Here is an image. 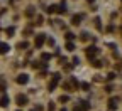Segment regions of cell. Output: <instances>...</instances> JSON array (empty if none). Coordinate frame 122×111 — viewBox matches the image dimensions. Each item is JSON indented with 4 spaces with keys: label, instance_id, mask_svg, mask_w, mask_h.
Instances as JSON below:
<instances>
[{
    "label": "cell",
    "instance_id": "1",
    "mask_svg": "<svg viewBox=\"0 0 122 111\" xmlns=\"http://www.w3.org/2000/svg\"><path fill=\"white\" fill-rule=\"evenodd\" d=\"M97 54H98V49H97L95 45H92V47H88V49H86V57H88V59L95 57Z\"/></svg>",
    "mask_w": 122,
    "mask_h": 111
},
{
    "label": "cell",
    "instance_id": "2",
    "mask_svg": "<svg viewBox=\"0 0 122 111\" xmlns=\"http://www.w3.org/2000/svg\"><path fill=\"white\" fill-rule=\"evenodd\" d=\"M58 83H59V74H53V79L49 83V91H54V88H56Z\"/></svg>",
    "mask_w": 122,
    "mask_h": 111
},
{
    "label": "cell",
    "instance_id": "3",
    "mask_svg": "<svg viewBox=\"0 0 122 111\" xmlns=\"http://www.w3.org/2000/svg\"><path fill=\"white\" fill-rule=\"evenodd\" d=\"M88 108H90V104H88L86 101H80V104L75 106V111H86Z\"/></svg>",
    "mask_w": 122,
    "mask_h": 111
},
{
    "label": "cell",
    "instance_id": "4",
    "mask_svg": "<svg viewBox=\"0 0 122 111\" xmlns=\"http://www.w3.org/2000/svg\"><path fill=\"white\" fill-rule=\"evenodd\" d=\"M44 40H46L44 34H37V36H36V47H41V45L44 44Z\"/></svg>",
    "mask_w": 122,
    "mask_h": 111
},
{
    "label": "cell",
    "instance_id": "5",
    "mask_svg": "<svg viewBox=\"0 0 122 111\" xmlns=\"http://www.w3.org/2000/svg\"><path fill=\"white\" fill-rule=\"evenodd\" d=\"M27 103V96H22V94H19V96H17V104L19 106H24Z\"/></svg>",
    "mask_w": 122,
    "mask_h": 111
},
{
    "label": "cell",
    "instance_id": "6",
    "mask_svg": "<svg viewBox=\"0 0 122 111\" xmlns=\"http://www.w3.org/2000/svg\"><path fill=\"white\" fill-rule=\"evenodd\" d=\"M27 81H29V77H27V74H20V76L17 77V83H19V84H25Z\"/></svg>",
    "mask_w": 122,
    "mask_h": 111
},
{
    "label": "cell",
    "instance_id": "7",
    "mask_svg": "<svg viewBox=\"0 0 122 111\" xmlns=\"http://www.w3.org/2000/svg\"><path fill=\"white\" fill-rule=\"evenodd\" d=\"M80 20H81V15H73L71 24H73V25H78V24H80Z\"/></svg>",
    "mask_w": 122,
    "mask_h": 111
},
{
    "label": "cell",
    "instance_id": "8",
    "mask_svg": "<svg viewBox=\"0 0 122 111\" xmlns=\"http://www.w3.org/2000/svg\"><path fill=\"white\" fill-rule=\"evenodd\" d=\"M7 51H9V45L4 44V42H0V54H5Z\"/></svg>",
    "mask_w": 122,
    "mask_h": 111
},
{
    "label": "cell",
    "instance_id": "9",
    "mask_svg": "<svg viewBox=\"0 0 122 111\" xmlns=\"http://www.w3.org/2000/svg\"><path fill=\"white\" fill-rule=\"evenodd\" d=\"M117 103H119V99H115V98H114V99H110L109 108H110V109H115V108H117Z\"/></svg>",
    "mask_w": 122,
    "mask_h": 111
},
{
    "label": "cell",
    "instance_id": "10",
    "mask_svg": "<svg viewBox=\"0 0 122 111\" xmlns=\"http://www.w3.org/2000/svg\"><path fill=\"white\" fill-rule=\"evenodd\" d=\"M9 104V96H2L0 98V106H7Z\"/></svg>",
    "mask_w": 122,
    "mask_h": 111
},
{
    "label": "cell",
    "instance_id": "11",
    "mask_svg": "<svg viewBox=\"0 0 122 111\" xmlns=\"http://www.w3.org/2000/svg\"><path fill=\"white\" fill-rule=\"evenodd\" d=\"M56 12H58V13H65V12H66V7H65V4H61V5L58 7V10H56Z\"/></svg>",
    "mask_w": 122,
    "mask_h": 111
},
{
    "label": "cell",
    "instance_id": "12",
    "mask_svg": "<svg viewBox=\"0 0 122 111\" xmlns=\"http://www.w3.org/2000/svg\"><path fill=\"white\" fill-rule=\"evenodd\" d=\"M56 10H58V7H56V5H51V7L46 9V12H48V13H53V12H56Z\"/></svg>",
    "mask_w": 122,
    "mask_h": 111
},
{
    "label": "cell",
    "instance_id": "13",
    "mask_svg": "<svg viewBox=\"0 0 122 111\" xmlns=\"http://www.w3.org/2000/svg\"><path fill=\"white\" fill-rule=\"evenodd\" d=\"M41 57H42V61H49V59H51V54H48V52H44V54H42Z\"/></svg>",
    "mask_w": 122,
    "mask_h": 111
},
{
    "label": "cell",
    "instance_id": "14",
    "mask_svg": "<svg viewBox=\"0 0 122 111\" xmlns=\"http://www.w3.org/2000/svg\"><path fill=\"white\" fill-rule=\"evenodd\" d=\"M66 49H68V51H75V45H73L71 42H68V44H66Z\"/></svg>",
    "mask_w": 122,
    "mask_h": 111
},
{
    "label": "cell",
    "instance_id": "15",
    "mask_svg": "<svg viewBox=\"0 0 122 111\" xmlns=\"http://www.w3.org/2000/svg\"><path fill=\"white\" fill-rule=\"evenodd\" d=\"M95 25H97V29H102V25H100V19H95Z\"/></svg>",
    "mask_w": 122,
    "mask_h": 111
},
{
    "label": "cell",
    "instance_id": "16",
    "mask_svg": "<svg viewBox=\"0 0 122 111\" xmlns=\"http://www.w3.org/2000/svg\"><path fill=\"white\" fill-rule=\"evenodd\" d=\"M81 88H83V89H85V91H86V89H88V88H90V84H88V83H81Z\"/></svg>",
    "mask_w": 122,
    "mask_h": 111
},
{
    "label": "cell",
    "instance_id": "17",
    "mask_svg": "<svg viewBox=\"0 0 122 111\" xmlns=\"http://www.w3.org/2000/svg\"><path fill=\"white\" fill-rule=\"evenodd\" d=\"M93 66H95V67H100L102 62H100V61H93Z\"/></svg>",
    "mask_w": 122,
    "mask_h": 111
},
{
    "label": "cell",
    "instance_id": "18",
    "mask_svg": "<svg viewBox=\"0 0 122 111\" xmlns=\"http://www.w3.org/2000/svg\"><path fill=\"white\" fill-rule=\"evenodd\" d=\"M19 47H20V49H25V47H27V42H20Z\"/></svg>",
    "mask_w": 122,
    "mask_h": 111
},
{
    "label": "cell",
    "instance_id": "19",
    "mask_svg": "<svg viewBox=\"0 0 122 111\" xmlns=\"http://www.w3.org/2000/svg\"><path fill=\"white\" fill-rule=\"evenodd\" d=\"M73 37H75V36H73V34H71V32H68V34H66V39H68V40H71V39H73Z\"/></svg>",
    "mask_w": 122,
    "mask_h": 111
},
{
    "label": "cell",
    "instance_id": "20",
    "mask_svg": "<svg viewBox=\"0 0 122 111\" xmlns=\"http://www.w3.org/2000/svg\"><path fill=\"white\" fill-rule=\"evenodd\" d=\"M7 34H14V27H9L7 29Z\"/></svg>",
    "mask_w": 122,
    "mask_h": 111
},
{
    "label": "cell",
    "instance_id": "21",
    "mask_svg": "<svg viewBox=\"0 0 122 111\" xmlns=\"http://www.w3.org/2000/svg\"><path fill=\"white\" fill-rule=\"evenodd\" d=\"M36 24H37V25H41V24H42V17H37V22H36Z\"/></svg>",
    "mask_w": 122,
    "mask_h": 111
},
{
    "label": "cell",
    "instance_id": "22",
    "mask_svg": "<svg viewBox=\"0 0 122 111\" xmlns=\"http://www.w3.org/2000/svg\"><path fill=\"white\" fill-rule=\"evenodd\" d=\"M61 111H66V109H65V108H63V109H61Z\"/></svg>",
    "mask_w": 122,
    "mask_h": 111
}]
</instances>
